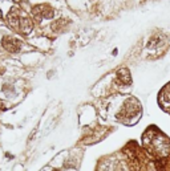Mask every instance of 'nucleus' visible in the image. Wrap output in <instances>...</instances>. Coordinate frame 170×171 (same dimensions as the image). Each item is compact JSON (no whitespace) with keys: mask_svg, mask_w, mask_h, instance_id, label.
Listing matches in <instances>:
<instances>
[{"mask_svg":"<svg viewBox=\"0 0 170 171\" xmlns=\"http://www.w3.org/2000/svg\"><path fill=\"white\" fill-rule=\"evenodd\" d=\"M118 81L121 82L122 85H128V84H130V76H129V72L126 71V69H121V71L118 72Z\"/></svg>","mask_w":170,"mask_h":171,"instance_id":"1","label":"nucleus"},{"mask_svg":"<svg viewBox=\"0 0 170 171\" xmlns=\"http://www.w3.org/2000/svg\"><path fill=\"white\" fill-rule=\"evenodd\" d=\"M52 171H61V170H60V169H53Z\"/></svg>","mask_w":170,"mask_h":171,"instance_id":"2","label":"nucleus"}]
</instances>
